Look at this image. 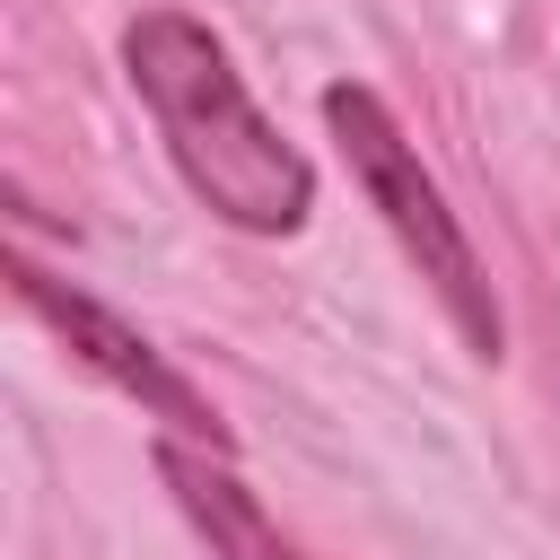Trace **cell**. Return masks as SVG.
Segmentation results:
<instances>
[{"instance_id": "6da1fadb", "label": "cell", "mask_w": 560, "mask_h": 560, "mask_svg": "<svg viewBox=\"0 0 560 560\" xmlns=\"http://www.w3.org/2000/svg\"><path fill=\"white\" fill-rule=\"evenodd\" d=\"M122 79L149 105L166 166L184 175V192L228 219L236 236H298L315 210V166L298 140H280V122L254 105L236 52L192 18V9H140L122 26Z\"/></svg>"}, {"instance_id": "7a4b0ae2", "label": "cell", "mask_w": 560, "mask_h": 560, "mask_svg": "<svg viewBox=\"0 0 560 560\" xmlns=\"http://www.w3.org/2000/svg\"><path fill=\"white\" fill-rule=\"evenodd\" d=\"M315 114H324V131L341 140V158H350L368 210L385 219V236L402 245V262L420 271V289H429L438 315L455 324V341L499 368V359H508V315H499L490 262H481V245L464 236V219L446 210V184L429 175L420 140L394 122V105H385L368 79H332V88L315 96Z\"/></svg>"}, {"instance_id": "3957f363", "label": "cell", "mask_w": 560, "mask_h": 560, "mask_svg": "<svg viewBox=\"0 0 560 560\" xmlns=\"http://www.w3.org/2000/svg\"><path fill=\"white\" fill-rule=\"evenodd\" d=\"M9 289H18V306L96 376V385H114L122 402H140V420H158L175 446H210V455H236V438H228V420H219V402L140 332V324H122L105 298H88L79 280H52L35 254H18L9 262Z\"/></svg>"}, {"instance_id": "277c9868", "label": "cell", "mask_w": 560, "mask_h": 560, "mask_svg": "<svg viewBox=\"0 0 560 560\" xmlns=\"http://www.w3.org/2000/svg\"><path fill=\"white\" fill-rule=\"evenodd\" d=\"M158 481L175 490V508L192 516V534L210 542V560H306V551H298V542L254 508V490L236 481V464H228V455L158 438Z\"/></svg>"}]
</instances>
